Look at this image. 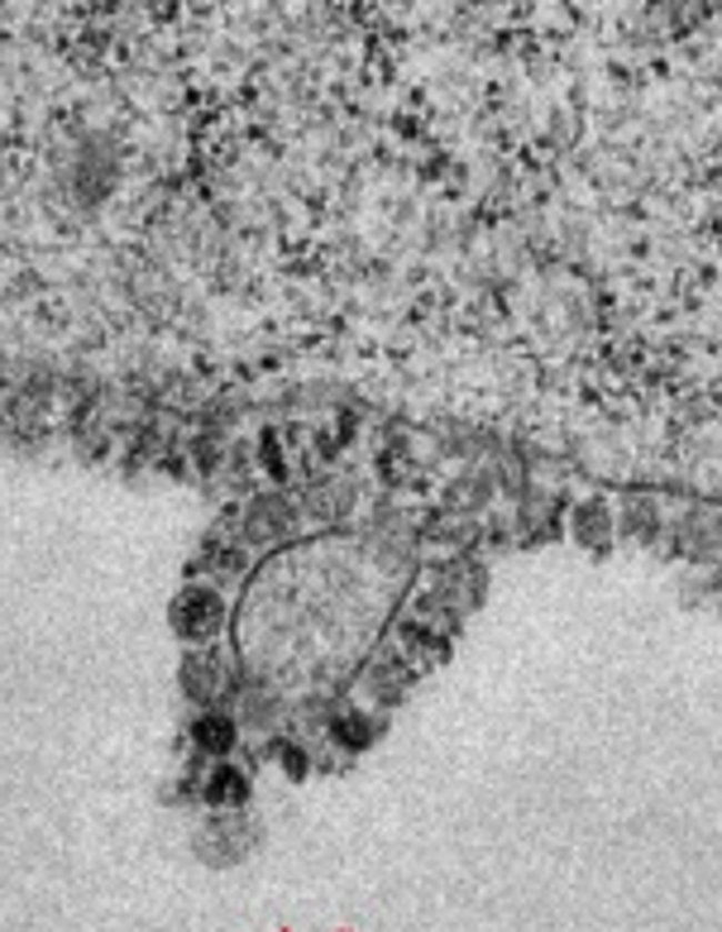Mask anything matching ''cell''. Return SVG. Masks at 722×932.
Wrapping results in <instances>:
<instances>
[{
	"label": "cell",
	"instance_id": "6da1fadb",
	"mask_svg": "<svg viewBox=\"0 0 722 932\" xmlns=\"http://www.w3.org/2000/svg\"><path fill=\"white\" fill-rule=\"evenodd\" d=\"M201 741H207V746H225V741H230L225 722H201Z\"/></svg>",
	"mask_w": 722,
	"mask_h": 932
}]
</instances>
